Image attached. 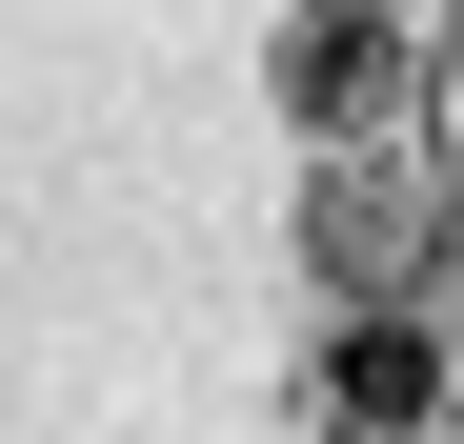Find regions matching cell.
I'll use <instances>...</instances> for the list:
<instances>
[{"label": "cell", "instance_id": "cell-1", "mask_svg": "<svg viewBox=\"0 0 464 444\" xmlns=\"http://www.w3.org/2000/svg\"><path fill=\"white\" fill-rule=\"evenodd\" d=\"M343 404H383V424H404V404H424V343H404V323H363V343H343Z\"/></svg>", "mask_w": 464, "mask_h": 444}]
</instances>
